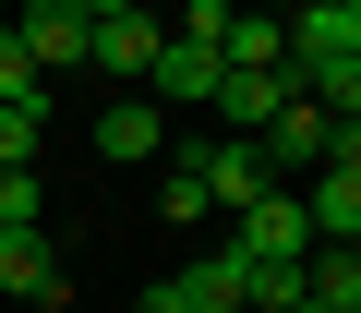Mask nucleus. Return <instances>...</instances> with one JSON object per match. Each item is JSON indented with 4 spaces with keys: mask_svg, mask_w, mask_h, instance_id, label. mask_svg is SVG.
Masks as SVG:
<instances>
[{
    "mask_svg": "<svg viewBox=\"0 0 361 313\" xmlns=\"http://www.w3.org/2000/svg\"><path fill=\"white\" fill-rule=\"evenodd\" d=\"M193 181H205V205H253V193H277V169H265V145H241V133H217V145H193Z\"/></svg>",
    "mask_w": 361,
    "mask_h": 313,
    "instance_id": "nucleus-1",
    "label": "nucleus"
},
{
    "mask_svg": "<svg viewBox=\"0 0 361 313\" xmlns=\"http://www.w3.org/2000/svg\"><path fill=\"white\" fill-rule=\"evenodd\" d=\"M13 37H25V61H37V73H73V61H85V37H97V0H37V13H13Z\"/></svg>",
    "mask_w": 361,
    "mask_h": 313,
    "instance_id": "nucleus-2",
    "label": "nucleus"
},
{
    "mask_svg": "<svg viewBox=\"0 0 361 313\" xmlns=\"http://www.w3.org/2000/svg\"><path fill=\"white\" fill-rule=\"evenodd\" d=\"M301 229H313L325 253H349V241H361V156H325V169H313V193H301Z\"/></svg>",
    "mask_w": 361,
    "mask_h": 313,
    "instance_id": "nucleus-3",
    "label": "nucleus"
},
{
    "mask_svg": "<svg viewBox=\"0 0 361 313\" xmlns=\"http://www.w3.org/2000/svg\"><path fill=\"white\" fill-rule=\"evenodd\" d=\"M157 37H169L157 13H121V0H97V37H85V61H97V73H121V85L145 97V61H157Z\"/></svg>",
    "mask_w": 361,
    "mask_h": 313,
    "instance_id": "nucleus-4",
    "label": "nucleus"
},
{
    "mask_svg": "<svg viewBox=\"0 0 361 313\" xmlns=\"http://www.w3.org/2000/svg\"><path fill=\"white\" fill-rule=\"evenodd\" d=\"M145 97H157V109H205V97H217V49H205V37H157Z\"/></svg>",
    "mask_w": 361,
    "mask_h": 313,
    "instance_id": "nucleus-5",
    "label": "nucleus"
},
{
    "mask_svg": "<svg viewBox=\"0 0 361 313\" xmlns=\"http://www.w3.org/2000/svg\"><path fill=\"white\" fill-rule=\"evenodd\" d=\"M157 145H169V109H157V97H109V109H97V156L133 169V156H157Z\"/></svg>",
    "mask_w": 361,
    "mask_h": 313,
    "instance_id": "nucleus-6",
    "label": "nucleus"
},
{
    "mask_svg": "<svg viewBox=\"0 0 361 313\" xmlns=\"http://www.w3.org/2000/svg\"><path fill=\"white\" fill-rule=\"evenodd\" d=\"M205 109H217V121H229V133L253 145V133H265V121L289 109V85H277V73H217V97H205Z\"/></svg>",
    "mask_w": 361,
    "mask_h": 313,
    "instance_id": "nucleus-7",
    "label": "nucleus"
},
{
    "mask_svg": "<svg viewBox=\"0 0 361 313\" xmlns=\"http://www.w3.org/2000/svg\"><path fill=\"white\" fill-rule=\"evenodd\" d=\"M0 289H13V301H49V313H61V265H49V229H13V241H0Z\"/></svg>",
    "mask_w": 361,
    "mask_h": 313,
    "instance_id": "nucleus-8",
    "label": "nucleus"
},
{
    "mask_svg": "<svg viewBox=\"0 0 361 313\" xmlns=\"http://www.w3.org/2000/svg\"><path fill=\"white\" fill-rule=\"evenodd\" d=\"M229 289H241V313H301V265H265V253H229Z\"/></svg>",
    "mask_w": 361,
    "mask_h": 313,
    "instance_id": "nucleus-9",
    "label": "nucleus"
},
{
    "mask_svg": "<svg viewBox=\"0 0 361 313\" xmlns=\"http://www.w3.org/2000/svg\"><path fill=\"white\" fill-rule=\"evenodd\" d=\"M0 109H49V73L25 61V37L0 25Z\"/></svg>",
    "mask_w": 361,
    "mask_h": 313,
    "instance_id": "nucleus-10",
    "label": "nucleus"
},
{
    "mask_svg": "<svg viewBox=\"0 0 361 313\" xmlns=\"http://www.w3.org/2000/svg\"><path fill=\"white\" fill-rule=\"evenodd\" d=\"M37 217H49V181H37V169H0V241L37 229Z\"/></svg>",
    "mask_w": 361,
    "mask_h": 313,
    "instance_id": "nucleus-11",
    "label": "nucleus"
},
{
    "mask_svg": "<svg viewBox=\"0 0 361 313\" xmlns=\"http://www.w3.org/2000/svg\"><path fill=\"white\" fill-rule=\"evenodd\" d=\"M157 217H169V229H193V217H217V205H205V181H193V156H180V169L157 181Z\"/></svg>",
    "mask_w": 361,
    "mask_h": 313,
    "instance_id": "nucleus-12",
    "label": "nucleus"
},
{
    "mask_svg": "<svg viewBox=\"0 0 361 313\" xmlns=\"http://www.w3.org/2000/svg\"><path fill=\"white\" fill-rule=\"evenodd\" d=\"M37 133H49V109H0V169H37Z\"/></svg>",
    "mask_w": 361,
    "mask_h": 313,
    "instance_id": "nucleus-13",
    "label": "nucleus"
},
{
    "mask_svg": "<svg viewBox=\"0 0 361 313\" xmlns=\"http://www.w3.org/2000/svg\"><path fill=\"white\" fill-rule=\"evenodd\" d=\"M145 313H193V289H180V277H157V289H145Z\"/></svg>",
    "mask_w": 361,
    "mask_h": 313,
    "instance_id": "nucleus-14",
    "label": "nucleus"
},
{
    "mask_svg": "<svg viewBox=\"0 0 361 313\" xmlns=\"http://www.w3.org/2000/svg\"><path fill=\"white\" fill-rule=\"evenodd\" d=\"M301 313H313V301H301Z\"/></svg>",
    "mask_w": 361,
    "mask_h": 313,
    "instance_id": "nucleus-15",
    "label": "nucleus"
}]
</instances>
